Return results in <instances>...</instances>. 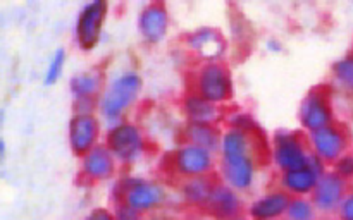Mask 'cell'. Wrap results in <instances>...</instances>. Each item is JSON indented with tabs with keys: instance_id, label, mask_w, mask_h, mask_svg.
Listing matches in <instances>:
<instances>
[{
	"instance_id": "cell-3",
	"label": "cell",
	"mask_w": 353,
	"mask_h": 220,
	"mask_svg": "<svg viewBox=\"0 0 353 220\" xmlns=\"http://www.w3.org/2000/svg\"><path fill=\"white\" fill-rule=\"evenodd\" d=\"M286 199L285 196H271V198H265L264 201L257 203L254 208V213L261 219H268V217H274L285 208Z\"/></svg>"
},
{
	"instance_id": "cell-2",
	"label": "cell",
	"mask_w": 353,
	"mask_h": 220,
	"mask_svg": "<svg viewBox=\"0 0 353 220\" xmlns=\"http://www.w3.org/2000/svg\"><path fill=\"white\" fill-rule=\"evenodd\" d=\"M138 86V79L137 78H124L121 81H117V85H114L112 91L109 93L105 100V112L109 116H116V113L121 112L123 107L128 105L131 98H133L134 91H137Z\"/></svg>"
},
{
	"instance_id": "cell-1",
	"label": "cell",
	"mask_w": 353,
	"mask_h": 220,
	"mask_svg": "<svg viewBox=\"0 0 353 220\" xmlns=\"http://www.w3.org/2000/svg\"><path fill=\"white\" fill-rule=\"evenodd\" d=\"M103 12H105V3L93 2L83 9L78 23V36L83 47H92L99 38L100 24H102Z\"/></svg>"
},
{
	"instance_id": "cell-4",
	"label": "cell",
	"mask_w": 353,
	"mask_h": 220,
	"mask_svg": "<svg viewBox=\"0 0 353 220\" xmlns=\"http://www.w3.org/2000/svg\"><path fill=\"white\" fill-rule=\"evenodd\" d=\"M62 64H64V52L59 50L57 54H55L54 60H52L50 67H48L47 85H52V82L59 78V74H61V71H62Z\"/></svg>"
},
{
	"instance_id": "cell-5",
	"label": "cell",
	"mask_w": 353,
	"mask_h": 220,
	"mask_svg": "<svg viewBox=\"0 0 353 220\" xmlns=\"http://www.w3.org/2000/svg\"><path fill=\"white\" fill-rule=\"evenodd\" d=\"M283 151H295L299 150V146L296 144H293V146H283L281 148ZM299 160H300V153H290V167H299Z\"/></svg>"
},
{
	"instance_id": "cell-6",
	"label": "cell",
	"mask_w": 353,
	"mask_h": 220,
	"mask_svg": "<svg viewBox=\"0 0 353 220\" xmlns=\"http://www.w3.org/2000/svg\"><path fill=\"white\" fill-rule=\"evenodd\" d=\"M343 215L347 217V220H353V198H350L347 201V206H345Z\"/></svg>"
}]
</instances>
